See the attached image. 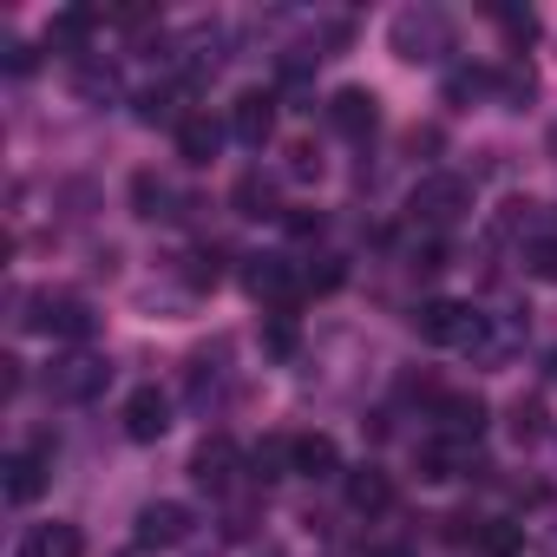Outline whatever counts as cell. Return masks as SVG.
<instances>
[{"mask_svg":"<svg viewBox=\"0 0 557 557\" xmlns=\"http://www.w3.org/2000/svg\"><path fill=\"white\" fill-rule=\"evenodd\" d=\"M524 269L537 275V283H557V236H537V243L524 249Z\"/></svg>","mask_w":557,"mask_h":557,"instance_id":"22","label":"cell"},{"mask_svg":"<svg viewBox=\"0 0 557 557\" xmlns=\"http://www.w3.org/2000/svg\"><path fill=\"white\" fill-rule=\"evenodd\" d=\"M99 21H106L99 8H66V14H53V27H47V40L73 53V47H86V40H92V27H99Z\"/></svg>","mask_w":557,"mask_h":557,"instance_id":"17","label":"cell"},{"mask_svg":"<svg viewBox=\"0 0 557 557\" xmlns=\"http://www.w3.org/2000/svg\"><path fill=\"white\" fill-rule=\"evenodd\" d=\"M296 472H302V479H335V472H342V446H335L329 433H302V440H296Z\"/></svg>","mask_w":557,"mask_h":557,"instance_id":"13","label":"cell"},{"mask_svg":"<svg viewBox=\"0 0 557 557\" xmlns=\"http://www.w3.org/2000/svg\"><path fill=\"white\" fill-rule=\"evenodd\" d=\"M236 203H243V216H269V190H262V177H243V184H236Z\"/></svg>","mask_w":557,"mask_h":557,"instance_id":"25","label":"cell"},{"mask_svg":"<svg viewBox=\"0 0 557 557\" xmlns=\"http://www.w3.org/2000/svg\"><path fill=\"white\" fill-rule=\"evenodd\" d=\"M537 420H544V413L518 400V413H511V433H518V440H537Z\"/></svg>","mask_w":557,"mask_h":557,"instance_id":"29","label":"cell"},{"mask_svg":"<svg viewBox=\"0 0 557 557\" xmlns=\"http://www.w3.org/2000/svg\"><path fill=\"white\" fill-rule=\"evenodd\" d=\"M184 537H190V511H184L177 498H158V505L138 511V544H145V550H171V544H184Z\"/></svg>","mask_w":557,"mask_h":557,"instance_id":"6","label":"cell"},{"mask_svg":"<svg viewBox=\"0 0 557 557\" xmlns=\"http://www.w3.org/2000/svg\"><path fill=\"white\" fill-rule=\"evenodd\" d=\"M498 86H505V99H524V92H531V66H518V60H511V66L498 73Z\"/></svg>","mask_w":557,"mask_h":557,"instance_id":"28","label":"cell"},{"mask_svg":"<svg viewBox=\"0 0 557 557\" xmlns=\"http://www.w3.org/2000/svg\"><path fill=\"white\" fill-rule=\"evenodd\" d=\"M440 426H446V440H479L485 433V400H472V394L440 400Z\"/></svg>","mask_w":557,"mask_h":557,"instance_id":"14","label":"cell"},{"mask_svg":"<svg viewBox=\"0 0 557 557\" xmlns=\"http://www.w3.org/2000/svg\"><path fill=\"white\" fill-rule=\"evenodd\" d=\"M230 132L243 138V145H269V132H275V92H236V106H230Z\"/></svg>","mask_w":557,"mask_h":557,"instance_id":"8","label":"cell"},{"mask_svg":"<svg viewBox=\"0 0 557 557\" xmlns=\"http://www.w3.org/2000/svg\"><path fill=\"white\" fill-rule=\"evenodd\" d=\"M0 472H8V505H34L40 485H47V446L40 453H14Z\"/></svg>","mask_w":557,"mask_h":557,"instance_id":"12","label":"cell"},{"mask_svg":"<svg viewBox=\"0 0 557 557\" xmlns=\"http://www.w3.org/2000/svg\"><path fill=\"white\" fill-rule=\"evenodd\" d=\"M79 92L86 99H112L119 92V73L112 66H79Z\"/></svg>","mask_w":557,"mask_h":557,"instance_id":"24","label":"cell"},{"mask_svg":"<svg viewBox=\"0 0 557 557\" xmlns=\"http://www.w3.org/2000/svg\"><path fill=\"white\" fill-rule=\"evenodd\" d=\"M329 119H335V132H342V138H368V132L381 125V106H374V92H361V86H348V92H335V106H329Z\"/></svg>","mask_w":557,"mask_h":557,"instance_id":"9","label":"cell"},{"mask_svg":"<svg viewBox=\"0 0 557 557\" xmlns=\"http://www.w3.org/2000/svg\"><path fill=\"white\" fill-rule=\"evenodd\" d=\"M472 92H485V73H453V79H446V99H453V106H466Z\"/></svg>","mask_w":557,"mask_h":557,"instance_id":"27","label":"cell"},{"mask_svg":"<svg viewBox=\"0 0 557 557\" xmlns=\"http://www.w3.org/2000/svg\"><path fill=\"white\" fill-rule=\"evenodd\" d=\"M446 40H453V34H446V21H440L433 8H407V14L394 21V53H400V60H440Z\"/></svg>","mask_w":557,"mask_h":557,"instance_id":"3","label":"cell"},{"mask_svg":"<svg viewBox=\"0 0 557 557\" xmlns=\"http://www.w3.org/2000/svg\"><path fill=\"white\" fill-rule=\"evenodd\" d=\"M335 283H342V262L322 256V269H309V289H335Z\"/></svg>","mask_w":557,"mask_h":557,"instance_id":"30","label":"cell"},{"mask_svg":"<svg viewBox=\"0 0 557 557\" xmlns=\"http://www.w3.org/2000/svg\"><path fill=\"white\" fill-rule=\"evenodd\" d=\"M289 171H296V177H315V171H322V158H315L309 145H296V164H289Z\"/></svg>","mask_w":557,"mask_h":557,"instance_id":"32","label":"cell"},{"mask_svg":"<svg viewBox=\"0 0 557 557\" xmlns=\"http://www.w3.org/2000/svg\"><path fill=\"white\" fill-rule=\"evenodd\" d=\"M459 440H426L420 446V479H433V485H446V479H459Z\"/></svg>","mask_w":557,"mask_h":557,"instance_id":"19","label":"cell"},{"mask_svg":"<svg viewBox=\"0 0 557 557\" xmlns=\"http://www.w3.org/2000/svg\"><path fill=\"white\" fill-rule=\"evenodd\" d=\"M216 145H223V125H216L210 112H184V125H177V158H184V164H210Z\"/></svg>","mask_w":557,"mask_h":557,"instance_id":"11","label":"cell"},{"mask_svg":"<svg viewBox=\"0 0 557 557\" xmlns=\"http://www.w3.org/2000/svg\"><path fill=\"white\" fill-rule=\"evenodd\" d=\"M164 433H171V400H164L158 387H138V394L125 400V440L151 446V440H164Z\"/></svg>","mask_w":557,"mask_h":557,"instance_id":"7","label":"cell"},{"mask_svg":"<svg viewBox=\"0 0 557 557\" xmlns=\"http://www.w3.org/2000/svg\"><path fill=\"white\" fill-rule=\"evenodd\" d=\"M296 289V275L275 262V256H262V262H249V296H269V302H283Z\"/></svg>","mask_w":557,"mask_h":557,"instance_id":"20","label":"cell"},{"mask_svg":"<svg viewBox=\"0 0 557 557\" xmlns=\"http://www.w3.org/2000/svg\"><path fill=\"white\" fill-rule=\"evenodd\" d=\"M368 557H407V550H400V544H381V550H368Z\"/></svg>","mask_w":557,"mask_h":557,"instance_id":"34","label":"cell"},{"mask_svg":"<svg viewBox=\"0 0 557 557\" xmlns=\"http://www.w3.org/2000/svg\"><path fill=\"white\" fill-rule=\"evenodd\" d=\"M249 472H256V479H289V472H296V440H262V446L249 453Z\"/></svg>","mask_w":557,"mask_h":557,"instance_id":"18","label":"cell"},{"mask_svg":"<svg viewBox=\"0 0 557 557\" xmlns=\"http://www.w3.org/2000/svg\"><path fill=\"white\" fill-rule=\"evenodd\" d=\"M387 498H394V485H387L381 466H355L348 472V505L355 511H387Z\"/></svg>","mask_w":557,"mask_h":557,"instance_id":"16","label":"cell"},{"mask_svg":"<svg viewBox=\"0 0 557 557\" xmlns=\"http://www.w3.org/2000/svg\"><path fill=\"white\" fill-rule=\"evenodd\" d=\"M184 275H190V289H216V256H210V249H197Z\"/></svg>","mask_w":557,"mask_h":557,"instance_id":"26","label":"cell"},{"mask_svg":"<svg viewBox=\"0 0 557 557\" xmlns=\"http://www.w3.org/2000/svg\"><path fill=\"white\" fill-rule=\"evenodd\" d=\"M413 329H420L433 348H466V355H485V342H492L485 315H479L472 302H453V296H440V302H420Z\"/></svg>","mask_w":557,"mask_h":557,"instance_id":"1","label":"cell"},{"mask_svg":"<svg viewBox=\"0 0 557 557\" xmlns=\"http://www.w3.org/2000/svg\"><path fill=\"white\" fill-rule=\"evenodd\" d=\"M190 479H197L203 492H230V479H236V446H230V440H203V446L190 453Z\"/></svg>","mask_w":557,"mask_h":557,"instance_id":"10","label":"cell"},{"mask_svg":"<svg viewBox=\"0 0 557 557\" xmlns=\"http://www.w3.org/2000/svg\"><path fill=\"white\" fill-rule=\"evenodd\" d=\"M8 73H34V47L14 40V47H8Z\"/></svg>","mask_w":557,"mask_h":557,"instance_id":"31","label":"cell"},{"mask_svg":"<svg viewBox=\"0 0 557 557\" xmlns=\"http://www.w3.org/2000/svg\"><path fill=\"white\" fill-rule=\"evenodd\" d=\"M34 329H40V335H53V342H86V335L99 329V315H92V302H86V296H40Z\"/></svg>","mask_w":557,"mask_h":557,"instance_id":"4","label":"cell"},{"mask_svg":"<svg viewBox=\"0 0 557 557\" xmlns=\"http://www.w3.org/2000/svg\"><path fill=\"white\" fill-rule=\"evenodd\" d=\"M106 381H112V368L99 361V355H66V361H53V394L60 400H99L106 394Z\"/></svg>","mask_w":557,"mask_h":557,"instance_id":"5","label":"cell"},{"mask_svg":"<svg viewBox=\"0 0 557 557\" xmlns=\"http://www.w3.org/2000/svg\"><path fill=\"white\" fill-rule=\"evenodd\" d=\"M407 210H413V223L446 230V223H459V216L472 210V184H466V177H453V171H433V177H420V184H413Z\"/></svg>","mask_w":557,"mask_h":557,"instance_id":"2","label":"cell"},{"mask_svg":"<svg viewBox=\"0 0 557 557\" xmlns=\"http://www.w3.org/2000/svg\"><path fill=\"white\" fill-rule=\"evenodd\" d=\"M262 348H269L275 361L296 355V322H289V315H269V322H262Z\"/></svg>","mask_w":557,"mask_h":557,"instance_id":"23","label":"cell"},{"mask_svg":"<svg viewBox=\"0 0 557 557\" xmlns=\"http://www.w3.org/2000/svg\"><path fill=\"white\" fill-rule=\"evenodd\" d=\"M485 544H492V550L505 557V550H518V531H505V524H498V531H485Z\"/></svg>","mask_w":557,"mask_h":557,"instance_id":"33","label":"cell"},{"mask_svg":"<svg viewBox=\"0 0 557 557\" xmlns=\"http://www.w3.org/2000/svg\"><path fill=\"white\" fill-rule=\"evenodd\" d=\"M79 550H86V537H79V524H66V518L34 524V537H27V557H79Z\"/></svg>","mask_w":557,"mask_h":557,"instance_id":"15","label":"cell"},{"mask_svg":"<svg viewBox=\"0 0 557 557\" xmlns=\"http://www.w3.org/2000/svg\"><path fill=\"white\" fill-rule=\"evenodd\" d=\"M132 203H138V216H171V210H164V203H171V190H164L151 171H138V177H132Z\"/></svg>","mask_w":557,"mask_h":557,"instance_id":"21","label":"cell"}]
</instances>
